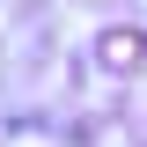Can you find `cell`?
<instances>
[{
	"instance_id": "obj_1",
	"label": "cell",
	"mask_w": 147,
	"mask_h": 147,
	"mask_svg": "<svg viewBox=\"0 0 147 147\" xmlns=\"http://www.w3.org/2000/svg\"><path fill=\"white\" fill-rule=\"evenodd\" d=\"M103 74H140V59H147V37L140 30H103Z\"/></svg>"
}]
</instances>
